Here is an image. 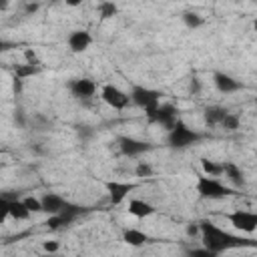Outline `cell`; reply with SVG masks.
I'll return each mask as SVG.
<instances>
[{
  "label": "cell",
  "mask_w": 257,
  "mask_h": 257,
  "mask_svg": "<svg viewBox=\"0 0 257 257\" xmlns=\"http://www.w3.org/2000/svg\"><path fill=\"white\" fill-rule=\"evenodd\" d=\"M199 233H201V241H203V247L211 253V255H219L231 247H241L245 245V239H239L227 231H223L221 227H217L213 221H199Z\"/></svg>",
  "instance_id": "6da1fadb"
},
{
  "label": "cell",
  "mask_w": 257,
  "mask_h": 257,
  "mask_svg": "<svg viewBox=\"0 0 257 257\" xmlns=\"http://www.w3.org/2000/svg\"><path fill=\"white\" fill-rule=\"evenodd\" d=\"M199 141H201V135L197 131H193L187 122H183L181 118H177L175 126L167 135V143L173 149H187V147H191V145H195Z\"/></svg>",
  "instance_id": "7a4b0ae2"
},
{
  "label": "cell",
  "mask_w": 257,
  "mask_h": 257,
  "mask_svg": "<svg viewBox=\"0 0 257 257\" xmlns=\"http://www.w3.org/2000/svg\"><path fill=\"white\" fill-rule=\"evenodd\" d=\"M195 189H197V193H199L201 199H225V197L233 195V189H229L219 179H215L211 175H205V173L197 177Z\"/></svg>",
  "instance_id": "3957f363"
},
{
  "label": "cell",
  "mask_w": 257,
  "mask_h": 257,
  "mask_svg": "<svg viewBox=\"0 0 257 257\" xmlns=\"http://www.w3.org/2000/svg\"><path fill=\"white\" fill-rule=\"evenodd\" d=\"M100 98L114 110H124L128 106V102H131V96L124 90H120L118 86H114V84H104L100 88Z\"/></svg>",
  "instance_id": "277c9868"
},
{
  "label": "cell",
  "mask_w": 257,
  "mask_h": 257,
  "mask_svg": "<svg viewBox=\"0 0 257 257\" xmlns=\"http://www.w3.org/2000/svg\"><path fill=\"white\" fill-rule=\"evenodd\" d=\"M227 221L237 231H243V233H255V229H257V215L253 211L237 209V211H233V213L227 215Z\"/></svg>",
  "instance_id": "5b68a950"
},
{
  "label": "cell",
  "mask_w": 257,
  "mask_h": 257,
  "mask_svg": "<svg viewBox=\"0 0 257 257\" xmlns=\"http://www.w3.org/2000/svg\"><path fill=\"white\" fill-rule=\"evenodd\" d=\"M177 106L173 104V102H159V106H157V110H155V114H153V120L151 122H159L161 126H165L167 131H171L173 126H175V122H177Z\"/></svg>",
  "instance_id": "8992f818"
},
{
  "label": "cell",
  "mask_w": 257,
  "mask_h": 257,
  "mask_svg": "<svg viewBox=\"0 0 257 257\" xmlns=\"http://www.w3.org/2000/svg\"><path fill=\"white\" fill-rule=\"evenodd\" d=\"M104 187H106V193H108V199L112 205L122 203L128 197V193L137 189L135 183H124V181H108Z\"/></svg>",
  "instance_id": "52a82bcc"
},
{
  "label": "cell",
  "mask_w": 257,
  "mask_h": 257,
  "mask_svg": "<svg viewBox=\"0 0 257 257\" xmlns=\"http://www.w3.org/2000/svg\"><path fill=\"white\" fill-rule=\"evenodd\" d=\"M159 100H161L159 90H153V88H147V86H133V90H131V102H135L141 108H145L153 102H159Z\"/></svg>",
  "instance_id": "ba28073f"
},
{
  "label": "cell",
  "mask_w": 257,
  "mask_h": 257,
  "mask_svg": "<svg viewBox=\"0 0 257 257\" xmlns=\"http://www.w3.org/2000/svg\"><path fill=\"white\" fill-rule=\"evenodd\" d=\"M118 147H120L122 155H126V157H137V155H143V153H147L151 149L149 143L133 139V137H120L118 139Z\"/></svg>",
  "instance_id": "9c48e42d"
},
{
  "label": "cell",
  "mask_w": 257,
  "mask_h": 257,
  "mask_svg": "<svg viewBox=\"0 0 257 257\" xmlns=\"http://www.w3.org/2000/svg\"><path fill=\"white\" fill-rule=\"evenodd\" d=\"M68 88H70L72 96H76V98H90L96 92V84L90 78H74V80H70Z\"/></svg>",
  "instance_id": "30bf717a"
},
{
  "label": "cell",
  "mask_w": 257,
  "mask_h": 257,
  "mask_svg": "<svg viewBox=\"0 0 257 257\" xmlns=\"http://www.w3.org/2000/svg\"><path fill=\"white\" fill-rule=\"evenodd\" d=\"M92 42V36L86 32V30H74L68 34V48L72 52H84Z\"/></svg>",
  "instance_id": "8fae6325"
},
{
  "label": "cell",
  "mask_w": 257,
  "mask_h": 257,
  "mask_svg": "<svg viewBox=\"0 0 257 257\" xmlns=\"http://www.w3.org/2000/svg\"><path fill=\"white\" fill-rule=\"evenodd\" d=\"M213 82H215L217 90H219V92H225V94L235 92V90H239V88H241V82H239V80H235L233 76L225 74V72H215V74H213Z\"/></svg>",
  "instance_id": "7c38bea8"
},
{
  "label": "cell",
  "mask_w": 257,
  "mask_h": 257,
  "mask_svg": "<svg viewBox=\"0 0 257 257\" xmlns=\"http://www.w3.org/2000/svg\"><path fill=\"white\" fill-rule=\"evenodd\" d=\"M64 203H66V201H64L60 195H56V193H46V195L40 199L42 211H44V213H48V215L58 213V211L62 209V205H64Z\"/></svg>",
  "instance_id": "4fadbf2b"
},
{
  "label": "cell",
  "mask_w": 257,
  "mask_h": 257,
  "mask_svg": "<svg viewBox=\"0 0 257 257\" xmlns=\"http://www.w3.org/2000/svg\"><path fill=\"white\" fill-rule=\"evenodd\" d=\"M128 213L133 217H139V219H145V217H151L155 213V207L143 199H133L128 201Z\"/></svg>",
  "instance_id": "5bb4252c"
},
{
  "label": "cell",
  "mask_w": 257,
  "mask_h": 257,
  "mask_svg": "<svg viewBox=\"0 0 257 257\" xmlns=\"http://www.w3.org/2000/svg\"><path fill=\"white\" fill-rule=\"evenodd\" d=\"M122 241L126 245H131V247H141V245H145L149 241V235L143 233V231H139V229L128 227V229L122 231Z\"/></svg>",
  "instance_id": "9a60e30c"
},
{
  "label": "cell",
  "mask_w": 257,
  "mask_h": 257,
  "mask_svg": "<svg viewBox=\"0 0 257 257\" xmlns=\"http://www.w3.org/2000/svg\"><path fill=\"white\" fill-rule=\"evenodd\" d=\"M8 217H12L16 221H24L30 217V211L26 209V205L20 199H8Z\"/></svg>",
  "instance_id": "2e32d148"
},
{
  "label": "cell",
  "mask_w": 257,
  "mask_h": 257,
  "mask_svg": "<svg viewBox=\"0 0 257 257\" xmlns=\"http://www.w3.org/2000/svg\"><path fill=\"white\" fill-rule=\"evenodd\" d=\"M225 114H227V110L223 106H207L205 112H203V120H205V124L215 126V124H219L223 120Z\"/></svg>",
  "instance_id": "e0dca14e"
},
{
  "label": "cell",
  "mask_w": 257,
  "mask_h": 257,
  "mask_svg": "<svg viewBox=\"0 0 257 257\" xmlns=\"http://www.w3.org/2000/svg\"><path fill=\"white\" fill-rule=\"evenodd\" d=\"M223 173H225V177H227L235 187H241V185L245 183L243 173H241V169H239L235 163H223Z\"/></svg>",
  "instance_id": "ac0fdd59"
},
{
  "label": "cell",
  "mask_w": 257,
  "mask_h": 257,
  "mask_svg": "<svg viewBox=\"0 0 257 257\" xmlns=\"http://www.w3.org/2000/svg\"><path fill=\"white\" fill-rule=\"evenodd\" d=\"M74 221V217H70V215H66V213H54V215H50L48 219H46V227L48 229H52V231H56V229H60V227H66V225H70Z\"/></svg>",
  "instance_id": "d6986e66"
},
{
  "label": "cell",
  "mask_w": 257,
  "mask_h": 257,
  "mask_svg": "<svg viewBox=\"0 0 257 257\" xmlns=\"http://www.w3.org/2000/svg\"><path fill=\"white\" fill-rule=\"evenodd\" d=\"M116 14H118V8H116V4L112 0H102L98 4V16H100V20H108V18H112Z\"/></svg>",
  "instance_id": "ffe728a7"
},
{
  "label": "cell",
  "mask_w": 257,
  "mask_h": 257,
  "mask_svg": "<svg viewBox=\"0 0 257 257\" xmlns=\"http://www.w3.org/2000/svg\"><path fill=\"white\" fill-rule=\"evenodd\" d=\"M40 72V68H38V64H20V66H16L14 68V76L16 78H28V76H34V74H38Z\"/></svg>",
  "instance_id": "44dd1931"
},
{
  "label": "cell",
  "mask_w": 257,
  "mask_h": 257,
  "mask_svg": "<svg viewBox=\"0 0 257 257\" xmlns=\"http://www.w3.org/2000/svg\"><path fill=\"white\" fill-rule=\"evenodd\" d=\"M201 167H203V173L211 177H219L223 173V163H215L209 159H201Z\"/></svg>",
  "instance_id": "7402d4cb"
},
{
  "label": "cell",
  "mask_w": 257,
  "mask_h": 257,
  "mask_svg": "<svg viewBox=\"0 0 257 257\" xmlns=\"http://www.w3.org/2000/svg\"><path fill=\"white\" fill-rule=\"evenodd\" d=\"M219 124H221L225 131H235V128H239V114L227 110V114L223 116V120H221Z\"/></svg>",
  "instance_id": "603a6c76"
},
{
  "label": "cell",
  "mask_w": 257,
  "mask_h": 257,
  "mask_svg": "<svg viewBox=\"0 0 257 257\" xmlns=\"http://www.w3.org/2000/svg\"><path fill=\"white\" fill-rule=\"evenodd\" d=\"M183 22L189 26V28H199L203 24V16L197 14V12H185L183 14Z\"/></svg>",
  "instance_id": "cb8c5ba5"
},
{
  "label": "cell",
  "mask_w": 257,
  "mask_h": 257,
  "mask_svg": "<svg viewBox=\"0 0 257 257\" xmlns=\"http://www.w3.org/2000/svg\"><path fill=\"white\" fill-rule=\"evenodd\" d=\"M22 203L26 205V209L30 211V213H40L42 211V205H40V199H36V197H24L22 199Z\"/></svg>",
  "instance_id": "d4e9b609"
},
{
  "label": "cell",
  "mask_w": 257,
  "mask_h": 257,
  "mask_svg": "<svg viewBox=\"0 0 257 257\" xmlns=\"http://www.w3.org/2000/svg\"><path fill=\"white\" fill-rule=\"evenodd\" d=\"M135 173H137V177H151L153 175V167L149 163H139Z\"/></svg>",
  "instance_id": "484cf974"
},
{
  "label": "cell",
  "mask_w": 257,
  "mask_h": 257,
  "mask_svg": "<svg viewBox=\"0 0 257 257\" xmlns=\"http://www.w3.org/2000/svg\"><path fill=\"white\" fill-rule=\"evenodd\" d=\"M8 219V199L0 195V225Z\"/></svg>",
  "instance_id": "4316f807"
},
{
  "label": "cell",
  "mask_w": 257,
  "mask_h": 257,
  "mask_svg": "<svg viewBox=\"0 0 257 257\" xmlns=\"http://www.w3.org/2000/svg\"><path fill=\"white\" fill-rule=\"evenodd\" d=\"M24 58H26V62H28V64H40V62H38V58H36V52H34V50H30V48H26V50H24Z\"/></svg>",
  "instance_id": "83f0119b"
},
{
  "label": "cell",
  "mask_w": 257,
  "mask_h": 257,
  "mask_svg": "<svg viewBox=\"0 0 257 257\" xmlns=\"http://www.w3.org/2000/svg\"><path fill=\"white\" fill-rule=\"evenodd\" d=\"M189 90H191L193 94H197V92L201 90V82H199V78H191V84H189Z\"/></svg>",
  "instance_id": "f1b7e54d"
},
{
  "label": "cell",
  "mask_w": 257,
  "mask_h": 257,
  "mask_svg": "<svg viewBox=\"0 0 257 257\" xmlns=\"http://www.w3.org/2000/svg\"><path fill=\"white\" fill-rule=\"evenodd\" d=\"M44 251H48V253L58 251V243H56V241H46V243H44Z\"/></svg>",
  "instance_id": "f546056e"
},
{
  "label": "cell",
  "mask_w": 257,
  "mask_h": 257,
  "mask_svg": "<svg viewBox=\"0 0 257 257\" xmlns=\"http://www.w3.org/2000/svg\"><path fill=\"white\" fill-rule=\"evenodd\" d=\"M197 233H199V225H197V223L187 225V235H189V237H195Z\"/></svg>",
  "instance_id": "4dcf8cb0"
},
{
  "label": "cell",
  "mask_w": 257,
  "mask_h": 257,
  "mask_svg": "<svg viewBox=\"0 0 257 257\" xmlns=\"http://www.w3.org/2000/svg\"><path fill=\"white\" fill-rule=\"evenodd\" d=\"M189 255H203V257H211V253H209L205 247H203V249H191V251H189Z\"/></svg>",
  "instance_id": "1f68e13d"
},
{
  "label": "cell",
  "mask_w": 257,
  "mask_h": 257,
  "mask_svg": "<svg viewBox=\"0 0 257 257\" xmlns=\"http://www.w3.org/2000/svg\"><path fill=\"white\" fill-rule=\"evenodd\" d=\"M20 90H22V78L14 76V92H20Z\"/></svg>",
  "instance_id": "d6a6232c"
},
{
  "label": "cell",
  "mask_w": 257,
  "mask_h": 257,
  "mask_svg": "<svg viewBox=\"0 0 257 257\" xmlns=\"http://www.w3.org/2000/svg\"><path fill=\"white\" fill-rule=\"evenodd\" d=\"M82 2H84V0H64V4H66V6H72V8H74V6H80Z\"/></svg>",
  "instance_id": "836d02e7"
},
{
  "label": "cell",
  "mask_w": 257,
  "mask_h": 257,
  "mask_svg": "<svg viewBox=\"0 0 257 257\" xmlns=\"http://www.w3.org/2000/svg\"><path fill=\"white\" fill-rule=\"evenodd\" d=\"M12 44L10 42H4V40H0V52H4V50H8Z\"/></svg>",
  "instance_id": "e575fe53"
},
{
  "label": "cell",
  "mask_w": 257,
  "mask_h": 257,
  "mask_svg": "<svg viewBox=\"0 0 257 257\" xmlns=\"http://www.w3.org/2000/svg\"><path fill=\"white\" fill-rule=\"evenodd\" d=\"M36 8H38V6H36V4H28V6H26V12H34V10H36Z\"/></svg>",
  "instance_id": "d590c367"
},
{
  "label": "cell",
  "mask_w": 257,
  "mask_h": 257,
  "mask_svg": "<svg viewBox=\"0 0 257 257\" xmlns=\"http://www.w3.org/2000/svg\"><path fill=\"white\" fill-rule=\"evenodd\" d=\"M8 2H10V0H0V10H4V8L8 6Z\"/></svg>",
  "instance_id": "8d00e7d4"
},
{
  "label": "cell",
  "mask_w": 257,
  "mask_h": 257,
  "mask_svg": "<svg viewBox=\"0 0 257 257\" xmlns=\"http://www.w3.org/2000/svg\"><path fill=\"white\" fill-rule=\"evenodd\" d=\"M0 169H2V163H0Z\"/></svg>",
  "instance_id": "74e56055"
},
{
  "label": "cell",
  "mask_w": 257,
  "mask_h": 257,
  "mask_svg": "<svg viewBox=\"0 0 257 257\" xmlns=\"http://www.w3.org/2000/svg\"><path fill=\"white\" fill-rule=\"evenodd\" d=\"M0 153H2V149H0Z\"/></svg>",
  "instance_id": "f35d334b"
}]
</instances>
